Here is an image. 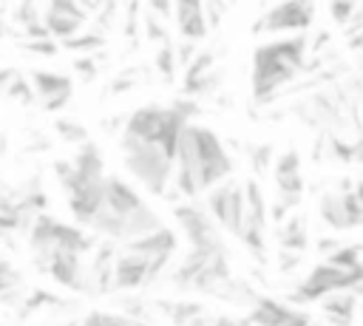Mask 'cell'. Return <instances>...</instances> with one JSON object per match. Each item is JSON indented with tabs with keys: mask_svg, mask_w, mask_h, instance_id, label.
I'll return each instance as SVG.
<instances>
[{
	"mask_svg": "<svg viewBox=\"0 0 363 326\" xmlns=\"http://www.w3.org/2000/svg\"><path fill=\"white\" fill-rule=\"evenodd\" d=\"M233 176V159L227 156L221 139L204 125H184L173 156L176 190L190 201L204 196L210 187Z\"/></svg>",
	"mask_w": 363,
	"mask_h": 326,
	"instance_id": "6da1fadb",
	"label": "cell"
},
{
	"mask_svg": "<svg viewBox=\"0 0 363 326\" xmlns=\"http://www.w3.org/2000/svg\"><path fill=\"white\" fill-rule=\"evenodd\" d=\"M162 227L156 210L119 176H105L102 181V201L88 224V230L105 241L125 244L139 235H147Z\"/></svg>",
	"mask_w": 363,
	"mask_h": 326,
	"instance_id": "7a4b0ae2",
	"label": "cell"
},
{
	"mask_svg": "<svg viewBox=\"0 0 363 326\" xmlns=\"http://www.w3.org/2000/svg\"><path fill=\"white\" fill-rule=\"evenodd\" d=\"M306 45H309L306 34H286V37L261 43L255 48L250 79H252V96L258 102H267L295 79V74L306 65V57H309Z\"/></svg>",
	"mask_w": 363,
	"mask_h": 326,
	"instance_id": "3957f363",
	"label": "cell"
},
{
	"mask_svg": "<svg viewBox=\"0 0 363 326\" xmlns=\"http://www.w3.org/2000/svg\"><path fill=\"white\" fill-rule=\"evenodd\" d=\"M122 162L128 173L153 196H167V187L173 181V153L153 142H139L130 136L119 139Z\"/></svg>",
	"mask_w": 363,
	"mask_h": 326,
	"instance_id": "277c9868",
	"label": "cell"
},
{
	"mask_svg": "<svg viewBox=\"0 0 363 326\" xmlns=\"http://www.w3.org/2000/svg\"><path fill=\"white\" fill-rule=\"evenodd\" d=\"M360 283H363V269L346 272V269H337V266H329L320 261L286 292V303L289 306H309V303H318L320 298H326L332 292L360 289Z\"/></svg>",
	"mask_w": 363,
	"mask_h": 326,
	"instance_id": "5b68a950",
	"label": "cell"
},
{
	"mask_svg": "<svg viewBox=\"0 0 363 326\" xmlns=\"http://www.w3.org/2000/svg\"><path fill=\"white\" fill-rule=\"evenodd\" d=\"M241 190H244V221L235 238L250 249V255H255L258 264H267V224H269L267 207L269 204H267L264 187L258 179H247Z\"/></svg>",
	"mask_w": 363,
	"mask_h": 326,
	"instance_id": "8992f818",
	"label": "cell"
},
{
	"mask_svg": "<svg viewBox=\"0 0 363 326\" xmlns=\"http://www.w3.org/2000/svg\"><path fill=\"white\" fill-rule=\"evenodd\" d=\"M204 210L210 213V218L216 221V227L230 235H238L241 230V221H244V190H241V181H235L233 176L218 181L216 187H210L204 193Z\"/></svg>",
	"mask_w": 363,
	"mask_h": 326,
	"instance_id": "52a82bcc",
	"label": "cell"
},
{
	"mask_svg": "<svg viewBox=\"0 0 363 326\" xmlns=\"http://www.w3.org/2000/svg\"><path fill=\"white\" fill-rule=\"evenodd\" d=\"M312 23H315V0H281L255 20L252 31L255 34H284V31L303 34L312 28Z\"/></svg>",
	"mask_w": 363,
	"mask_h": 326,
	"instance_id": "ba28073f",
	"label": "cell"
},
{
	"mask_svg": "<svg viewBox=\"0 0 363 326\" xmlns=\"http://www.w3.org/2000/svg\"><path fill=\"white\" fill-rule=\"evenodd\" d=\"M173 215H176V221L182 227V235L187 238L190 249H218V247H224L221 230L216 227V221L210 218V213L204 210V204L199 198L176 204Z\"/></svg>",
	"mask_w": 363,
	"mask_h": 326,
	"instance_id": "9c48e42d",
	"label": "cell"
},
{
	"mask_svg": "<svg viewBox=\"0 0 363 326\" xmlns=\"http://www.w3.org/2000/svg\"><path fill=\"white\" fill-rule=\"evenodd\" d=\"M318 213H320V221L337 232H349V230H357L363 224V207H360V190L352 187V190H343V193H332L326 190L320 198H318Z\"/></svg>",
	"mask_w": 363,
	"mask_h": 326,
	"instance_id": "30bf717a",
	"label": "cell"
},
{
	"mask_svg": "<svg viewBox=\"0 0 363 326\" xmlns=\"http://www.w3.org/2000/svg\"><path fill=\"white\" fill-rule=\"evenodd\" d=\"M91 20V11L79 6L77 0H45V9L40 11V23L48 31L51 40H68L77 31H82Z\"/></svg>",
	"mask_w": 363,
	"mask_h": 326,
	"instance_id": "8fae6325",
	"label": "cell"
},
{
	"mask_svg": "<svg viewBox=\"0 0 363 326\" xmlns=\"http://www.w3.org/2000/svg\"><path fill=\"white\" fill-rule=\"evenodd\" d=\"M150 281H156V272L150 266V261L139 252L130 249H116L113 258V275H111V289L113 292H136L142 286H147Z\"/></svg>",
	"mask_w": 363,
	"mask_h": 326,
	"instance_id": "7c38bea8",
	"label": "cell"
},
{
	"mask_svg": "<svg viewBox=\"0 0 363 326\" xmlns=\"http://www.w3.org/2000/svg\"><path fill=\"white\" fill-rule=\"evenodd\" d=\"M28 85H31V94H34V102H40L45 111H60L68 105L71 94H74V79L68 74H60V71H43V68H34L28 74Z\"/></svg>",
	"mask_w": 363,
	"mask_h": 326,
	"instance_id": "4fadbf2b",
	"label": "cell"
},
{
	"mask_svg": "<svg viewBox=\"0 0 363 326\" xmlns=\"http://www.w3.org/2000/svg\"><path fill=\"white\" fill-rule=\"evenodd\" d=\"M247 323L250 326H286V320L295 315L298 306H289L286 300H278L272 295H264V292H250L247 298Z\"/></svg>",
	"mask_w": 363,
	"mask_h": 326,
	"instance_id": "5bb4252c",
	"label": "cell"
},
{
	"mask_svg": "<svg viewBox=\"0 0 363 326\" xmlns=\"http://www.w3.org/2000/svg\"><path fill=\"white\" fill-rule=\"evenodd\" d=\"M170 17L176 20L179 40H184V43L199 45L210 34L207 20H204V0H173Z\"/></svg>",
	"mask_w": 363,
	"mask_h": 326,
	"instance_id": "9a60e30c",
	"label": "cell"
},
{
	"mask_svg": "<svg viewBox=\"0 0 363 326\" xmlns=\"http://www.w3.org/2000/svg\"><path fill=\"white\" fill-rule=\"evenodd\" d=\"M182 94L184 96H199L207 94L216 85V74H213V54L210 51H196L193 60L182 68Z\"/></svg>",
	"mask_w": 363,
	"mask_h": 326,
	"instance_id": "2e32d148",
	"label": "cell"
},
{
	"mask_svg": "<svg viewBox=\"0 0 363 326\" xmlns=\"http://www.w3.org/2000/svg\"><path fill=\"white\" fill-rule=\"evenodd\" d=\"M357 300H360V289H340V292L320 298L318 306L332 326H352L354 312H357Z\"/></svg>",
	"mask_w": 363,
	"mask_h": 326,
	"instance_id": "e0dca14e",
	"label": "cell"
},
{
	"mask_svg": "<svg viewBox=\"0 0 363 326\" xmlns=\"http://www.w3.org/2000/svg\"><path fill=\"white\" fill-rule=\"evenodd\" d=\"M275 241H278V249L281 252H295V255H303V249L309 247V221L303 213H292L286 215L281 224H275Z\"/></svg>",
	"mask_w": 363,
	"mask_h": 326,
	"instance_id": "ac0fdd59",
	"label": "cell"
},
{
	"mask_svg": "<svg viewBox=\"0 0 363 326\" xmlns=\"http://www.w3.org/2000/svg\"><path fill=\"white\" fill-rule=\"evenodd\" d=\"M23 292H26V281H23L20 269L11 261H6L3 252H0V303L17 312V306L23 300Z\"/></svg>",
	"mask_w": 363,
	"mask_h": 326,
	"instance_id": "d6986e66",
	"label": "cell"
},
{
	"mask_svg": "<svg viewBox=\"0 0 363 326\" xmlns=\"http://www.w3.org/2000/svg\"><path fill=\"white\" fill-rule=\"evenodd\" d=\"M65 303H68L65 298H60V295L43 289V286H26L23 300H20V306H17V317L26 320V317H31L34 312H43V309H51V306H65Z\"/></svg>",
	"mask_w": 363,
	"mask_h": 326,
	"instance_id": "ffe728a7",
	"label": "cell"
},
{
	"mask_svg": "<svg viewBox=\"0 0 363 326\" xmlns=\"http://www.w3.org/2000/svg\"><path fill=\"white\" fill-rule=\"evenodd\" d=\"M60 48H65V51H71V54H79V57H94L99 48H105V34L102 31H77L74 37H68V40H60L57 43Z\"/></svg>",
	"mask_w": 363,
	"mask_h": 326,
	"instance_id": "44dd1931",
	"label": "cell"
},
{
	"mask_svg": "<svg viewBox=\"0 0 363 326\" xmlns=\"http://www.w3.org/2000/svg\"><path fill=\"white\" fill-rule=\"evenodd\" d=\"M329 266L346 269V272H357L363 269V255H360V244H340L335 252H329L326 258H320Z\"/></svg>",
	"mask_w": 363,
	"mask_h": 326,
	"instance_id": "7402d4cb",
	"label": "cell"
},
{
	"mask_svg": "<svg viewBox=\"0 0 363 326\" xmlns=\"http://www.w3.org/2000/svg\"><path fill=\"white\" fill-rule=\"evenodd\" d=\"M159 306L164 309V315H167V317H170L176 326H187L193 317L204 315V306H201V303H193V300H176V303L162 300Z\"/></svg>",
	"mask_w": 363,
	"mask_h": 326,
	"instance_id": "603a6c76",
	"label": "cell"
},
{
	"mask_svg": "<svg viewBox=\"0 0 363 326\" xmlns=\"http://www.w3.org/2000/svg\"><path fill=\"white\" fill-rule=\"evenodd\" d=\"M77 326H142V323L133 320V317H125V315H119V312L94 309V312H88Z\"/></svg>",
	"mask_w": 363,
	"mask_h": 326,
	"instance_id": "cb8c5ba5",
	"label": "cell"
},
{
	"mask_svg": "<svg viewBox=\"0 0 363 326\" xmlns=\"http://www.w3.org/2000/svg\"><path fill=\"white\" fill-rule=\"evenodd\" d=\"M54 130H57V136L62 139V142H68L71 147H79V145H85L91 136H88V130H85V125H79V122H74V119H57L54 122Z\"/></svg>",
	"mask_w": 363,
	"mask_h": 326,
	"instance_id": "d4e9b609",
	"label": "cell"
},
{
	"mask_svg": "<svg viewBox=\"0 0 363 326\" xmlns=\"http://www.w3.org/2000/svg\"><path fill=\"white\" fill-rule=\"evenodd\" d=\"M329 17L337 26H349L352 20H360V0H329Z\"/></svg>",
	"mask_w": 363,
	"mask_h": 326,
	"instance_id": "484cf974",
	"label": "cell"
},
{
	"mask_svg": "<svg viewBox=\"0 0 363 326\" xmlns=\"http://www.w3.org/2000/svg\"><path fill=\"white\" fill-rule=\"evenodd\" d=\"M329 156H332L335 162H343V164L357 162L360 145H357V142H343L337 133H329Z\"/></svg>",
	"mask_w": 363,
	"mask_h": 326,
	"instance_id": "4316f807",
	"label": "cell"
},
{
	"mask_svg": "<svg viewBox=\"0 0 363 326\" xmlns=\"http://www.w3.org/2000/svg\"><path fill=\"white\" fill-rule=\"evenodd\" d=\"M156 68H159V74L164 77V82H173L179 65H176V54H173V43H170V40H164V43L159 45V51H156Z\"/></svg>",
	"mask_w": 363,
	"mask_h": 326,
	"instance_id": "83f0119b",
	"label": "cell"
},
{
	"mask_svg": "<svg viewBox=\"0 0 363 326\" xmlns=\"http://www.w3.org/2000/svg\"><path fill=\"white\" fill-rule=\"evenodd\" d=\"M3 96H9V99H14V102H20V105H31V102H34V94H31V85H28V79H26L23 74H17V77L11 79V85H9V91H6Z\"/></svg>",
	"mask_w": 363,
	"mask_h": 326,
	"instance_id": "f1b7e54d",
	"label": "cell"
},
{
	"mask_svg": "<svg viewBox=\"0 0 363 326\" xmlns=\"http://www.w3.org/2000/svg\"><path fill=\"white\" fill-rule=\"evenodd\" d=\"M250 162H252V170L261 176V173L272 164V147H269V145H255V147H250Z\"/></svg>",
	"mask_w": 363,
	"mask_h": 326,
	"instance_id": "f546056e",
	"label": "cell"
},
{
	"mask_svg": "<svg viewBox=\"0 0 363 326\" xmlns=\"http://www.w3.org/2000/svg\"><path fill=\"white\" fill-rule=\"evenodd\" d=\"M23 48L26 51H34V54H43V57H54L60 51L57 40L51 37H40V40H23Z\"/></svg>",
	"mask_w": 363,
	"mask_h": 326,
	"instance_id": "4dcf8cb0",
	"label": "cell"
},
{
	"mask_svg": "<svg viewBox=\"0 0 363 326\" xmlns=\"http://www.w3.org/2000/svg\"><path fill=\"white\" fill-rule=\"evenodd\" d=\"M147 14L150 17H156V20H164V17H170V9H173V0H147Z\"/></svg>",
	"mask_w": 363,
	"mask_h": 326,
	"instance_id": "1f68e13d",
	"label": "cell"
},
{
	"mask_svg": "<svg viewBox=\"0 0 363 326\" xmlns=\"http://www.w3.org/2000/svg\"><path fill=\"white\" fill-rule=\"evenodd\" d=\"M278 258H281L278 269H281V272H292V269H298V264H301L303 255H295V252H278Z\"/></svg>",
	"mask_w": 363,
	"mask_h": 326,
	"instance_id": "d6a6232c",
	"label": "cell"
},
{
	"mask_svg": "<svg viewBox=\"0 0 363 326\" xmlns=\"http://www.w3.org/2000/svg\"><path fill=\"white\" fill-rule=\"evenodd\" d=\"M17 74H20L17 68H0V94L9 91V85H11V79H14Z\"/></svg>",
	"mask_w": 363,
	"mask_h": 326,
	"instance_id": "836d02e7",
	"label": "cell"
},
{
	"mask_svg": "<svg viewBox=\"0 0 363 326\" xmlns=\"http://www.w3.org/2000/svg\"><path fill=\"white\" fill-rule=\"evenodd\" d=\"M6 34V23H3V11H0V37Z\"/></svg>",
	"mask_w": 363,
	"mask_h": 326,
	"instance_id": "e575fe53",
	"label": "cell"
}]
</instances>
